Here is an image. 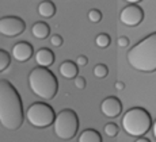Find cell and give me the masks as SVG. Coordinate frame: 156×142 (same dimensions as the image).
Masks as SVG:
<instances>
[{"mask_svg":"<svg viewBox=\"0 0 156 142\" xmlns=\"http://www.w3.org/2000/svg\"><path fill=\"white\" fill-rule=\"evenodd\" d=\"M117 45H118L119 49H126L129 46V38L125 37V35H122V37H119L117 39Z\"/></svg>","mask_w":156,"mask_h":142,"instance_id":"23","label":"cell"},{"mask_svg":"<svg viewBox=\"0 0 156 142\" xmlns=\"http://www.w3.org/2000/svg\"><path fill=\"white\" fill-rule=\"evenodd\" d=\"M152 133H154V137H155V140H156V119H155V123L152 125Z\"/></svg>","mask_w":156,"mask_h":142,"instance_id":"27","label":"cell"},{"mask_svg":"<svg viewBox=\"0 0 156 142\" xmlns=\"http://www.w3.org/2000/svg\"><path fill=\"white\" fill-rule=\"evenodd\" d=\"M73 83H75V87H76L77 89H84L86 85H87V81H86V78L83 76H77L73 80Z\"/></svg>","mask_w":156,"mask_h":142,"instance_id":"21","label":"cell"},{"mask_svg":"<svg viewBox=\"0 0 156 142\" xmlns=\"http://www.w3.org/2000/svg\"><path fill=\"white\" fill-rule=\"evenodd\" d=\"M94 74H95V77H98V78H105L109 74V68H107V65H105V64H97L94 66Z\"/></svg>","mask_w":156,"mask_h":142,"instance_id":"18","label":"cell"},{"mask_svg":"<svg viewBox=\"0 0 156 142\" xmlns=\"http://www.w3.org/2000/svg\"><path fill=\"white\" fill-rule=\"evenodd\" d=\"M101 111L107 118H117L122 113V103L115 96H107V98H105L102 100Z\"/></svg>","mask_w":156,"mask_h":142,"instance_id":"9","label":"cell"},{"mask_svg":"<svg viewBox=\"0 0 156 142\" xmlns=\"http://www.w3.org/2000/svg\"><path fill=\"white\" fill-rule=\"evenodd\" d=\"M11 64V56L7 50H0V72H4Z\"/></svg>","mask_w":156,"mask_h":142,"instance_id":"17","label":"cell"},{"mask_svg":"<svg viewBox=\"0 0 156 142\" xmlns=\"http://www.w3.org/2000/svg\"><path fill=\"white\" fill-rule=\"evenodd\" d=\"M56 113L52 106L44 103V102H34L29 106L26 111V119L33 127L45 129L55 125Z\"/></svg>","mask_w":156,"mask_h":142,"instance_id":"6","label":"cell"},{"mask_svg":"<svg viewBox=\"0 0 156 142\" xmlns=\"http://www.w3.org/2000/svg\"><path fill=\"white\" fill-rule=\"evenodd\" d=\"M114 87H115V89H117V91H122V89L125 88V84L122 83V81H117L115 85H114Z\"/></svg>","mask_w":156,"mask_h":142,"instance_id":"25","label":"cell"},{"mask_svg":"<svg viewBox=\"0 0 156 142\" xmlns=\"http://www.w3.org/2000/svg\"><path fill=\"white\" fill-rule=\"evenodd\" d=\"M129 65L137 72H156V33L147 35L126 53Z\"/></svg>","mask_w":156,"mask_h":142,"instance_id":"2","label":"cell"},{"mask_svg":"<svg viewBox=\"0 0 156 142\" xmlns=\"http://www.w3.org/2000/svg\"><path fill=\"white\" fill-rule=\"evenodd\" d=\"M124 131L130 137H144L152 127V118L143 107H133L124 114L121 120Z\"/></svg>","mask_w":156,"mask_h":142,"instance_id":"4","label":"cell"},{"mask_svg":"<svg viewBox=\"0 0 156 142\" xmlns=\"http://www.w3.org/2000/svg\"><path fill=\"white\" fill-rule=\"evenodd\" d=\"M76 64H77V66H86L87 64H88V58H87V56H84V54L79 56L76 58Z\"/></svg>","mask_w":156,"mask_h":142,"instance_id":"24","label":"cell"},{"mask_svg":"<svg viewBox=\"0 0 156 142\" xmlns=\"http://www.w3.org/2000/svg\"><path fill=\"white\" fill-rule=\"evenodd\" d=\"M31 34L34 35L37 39H45L49 37L50 34V27L48 25L46 22H42V20H40V22H35L34 25L31 27Z\"/></svg>","mask_w":156,"mask_h":142,"instance_id":"13","label":"cell"},{"mask_svg":"<svg viewBox=\"0 0 156 142\" xmlns=\"http://www.w3.org/2000/svg\"><path fill=\"white\" fill-rule=\"evenodd\" d=\"M134 142H151V141H149L148 138H145V137H140V138H136Z\"/></svg>","mask_w":156,"mask_h":142,"instance_id":"26","label":"cell"},{"mask_svg":"<svg viewBox=\"0 0 156 142\" xmlns=\"http://www.w3.org/2000/svg\"><path fill=\"white\" fill-rule=\"evenodd\" d=\"M26 22L19 16H3L0 20V33L8 38H15L25 33Z\"/></svg>","mask_w":156,"mask_h":142,"instance_id":"7","label":"cell"},{"mask_svg":"<svg viewBox=\"0 0 156 142\" xmlns=\"http://www.w3.org/2000/svg\"><path fill=\"white\" fill-rule=\"evenodd\" d=\"M50 43L55 47H60L62 45V37L58 34H53L52 37H50Z\"/></svg>","mask_w":156,"mask_h":142,"instance_id":"22","label":"cell"},{"mask_svg":"<svg viewBox=\"0 0 156 142\" xmlns=\"http://www.w3.org/2000/svg\"><path fill=\"white\" fill-rule=\"evenodd\" d=\"M33 54H34V49H33L31 43H29L26 41H20L18 43H15L12 50H11V56L14 57L15 61L19 62L29 61L33 57Z\"/></svg>","mask_w":156,"mask_h":142,"instance_id":"10","label":"cell"},{"mask_svg":"<svg viewBox=\"0 0 156 142\" xmlns=\"http://www.w3.org/2000/svg\"><path fill=\"white\" fill-rule=\"evenodd\" d=\"M35 61L41 68H49L55 62V53L48 47H41L35 52Z\"/></svg>","mask_w":156,"mask_h":142,"instance_id":"11","label":"cell"},{"mask_svg":"<svg viewBox=\"0 0 156 142\" xmlns=\"http://www.w3.org/2000/svg\"><path fill=\"white\" fill-rule=\"evenodd\" d=\"M87 18H88V20L91 23H99L102 20V18H103V15L99 10H97V8H92V10L88 11V14H87Z\"/></svg>","mask_w":156,"mask_h":142,"instance_id":"20","label":"cell"},{"mask_svg":"<svg viewBox=\"0 0 156 142\" xmlns=\"http://www.w3.org/2000/svg\"><path fill=\"white\" fill-rule=\"evenodd\" d=\"M58 72L64 78H68V80L73 78L75 80V78L79 76V74H77L79 73V66H77L76 62L71 61V60H67V61H64L60 65Z\"/></svg>","mask_w":156,"mask_h":142,"instance_id":"12","label":"cell"},{"mask_svg":"<svg viewBox=\"0 0 156 142\" xmlns=\"http://www.w3.org/2000/svg\"><path fill=\"white\" fill-rule=\"evenodd\" d=\"M38 14H40L41 18H45V19H50V18H53L55 14H56L55 3L49 2V0L41 2L40 4H38Z\"/></svg>","mask_w":156,"mask_h":142,"instance_id":"14","label":"cell"},{"mask_svg":"<svg viewBox=\"0 0 156 142\" xmlns=\"http://www.w3.org/2000/svg\"><path fill=\"white\" fill-rule=\"evenodd\" d=\"M118 131H119V127L115 123L112 122V123H106V125H105V134H106L107 137H110V138L117 137Z\"/></svg>","mask_w":156,"mask_h":142,"instance_id":"19","label":"cell"},{"mask_svg":"<svg viewBox=\"0 0 156 142\" xmlns=\"http://www.w3.org/2000/svg\"><path fill=\"white\" fill-rule=\"evenodd\" d=\"M77 142H102V137H101L99 131H97V130L87 129L84 131H82Z\"/></svg>","mask_w":156,"mask_h":142,"instance_id":"15","label":"cell"},{"mask_svg":"<svg viewBox=\"0 0 156 142\" xmlns=\"http://www.w3.org/2000/svg\"><path fill=\"white\" fill-rule=\"evenodd\" d=\"M79 116L71 108H64L56 116L55 120V134L62 141H71L76 137L79 130Z\"/></svg>","mask_w":156,"mask_h":142,"instance_id":"5","label":"cell"},{"mask_svg":"<svg viewBox=\"0 0 156 142\" xmlns=\"http://www.w3.org/2000/svg\"><path fill=\"white\" fill-rule=\"evenodd\" d=\"M144 18H145L144 10L137 4L125 5L119 14V19H121L122 25L128 27H137L144 20Z\"/></svg>","mask_w":156,"mask_h":142,"instance_id":"8","label":"cell"},{"mask_svg":"<svg viewBox=\"0 0 156 142\" xmlns=\"http://www.w3.org/2000/svg\"><path fill=\"white\" fill-rule=\"evenodd\" d=\"M23 106L20 95L8 80L0 81V123L4 129L15 131L23 125Z\"/></svg>","mask_w":156,"mask_h":142,"instance_id":"1","label":"cell"},{"mask_svg":"<svg viewBox=\"0 0 156 142\" xmlns=\"http://www.w3.org/2000/svg\"><path fill=\"white\" fill-rule=\"evenodd\" d=\"M110 43H112V38H110V35L106 34V33H101V34H98L97 38H95V45H97L99 49H106V47L110 46Z\"/></svg>","mask_w":156,"mask_h":142,"instance_id":"16","label":"cell"},{"mask_svg":"<svg viewBox=\"0 0 156 142\" xmlns=\"http://www.w3.org/2000/svg\"><path fill=\"white\" fill-rule=\"evenodd\" d=\"M29 87L34 95L40 96L44 100L55 99L58 91V81L53 72L48 68L37 66L29 73Z\"/></svg>","mask_w":156,"mask_h":142,"instance_id":"3","label":"cell"}]
</instances>
